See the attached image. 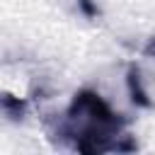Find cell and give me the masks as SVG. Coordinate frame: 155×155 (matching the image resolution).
<instances>
[{
    "instance_id": "6da1fadb",
    "label": "cell",
    "mask_w": 155,
    "mask_h": 155,
    "mask_svg": "<svg viewBox=\"0 0 155 155\" xmlns=\"http://www.w3.org/2000/svg\"><path fill=\"white\" fill-rule=\"evenodd\" d=\"M56 136L85 155L128 153L136 143L126 136V119L94 90H80L70 99Z\"/></svg>"
},
{
    "instance_id": "7a4b0ae2",
    "label": "cell",
    "mask_w": 155,
    "mask_h": 155,
    "mask_svg": "<svg viewBox=\"0 0 155 155\" xmlns=\"http://www.w3.org/2000/svg\"><path fill=\"white\" fill-rule=\"evenodd\" d=\"M126 82H128V92H131L133 104H138V107H153V99H150L148 90L143 87V78H140V70H138L136 65H131V68H128Z\"/></svg>"
},
{
    "instance_id": "3957f363",
    "label": "cell",
    "mask_w": 155,
    "mask_h": 155,
    "mask_svg": "<svg viewBox=\"0 0 155 155\" xmlns=\"http://www.w3.org/2000/svg\"><path fill=\"white\" fill-rule=\"evenodd\" d=\"M2 109H5V114L7 116H12V119H22L24 116V109H27V102H22V99H15V97H10V94H5L2 97Z\"/></svg>"
},
{
    "instance_id": "277c9868",
    "label": "cell",
    "mask_w": 155,
    "mask_h": 155,
    "mask_svg": "<svg viewBox=\"0 0 155 155\" xmlns=\"http://www.w3.org/2000/svg\"><path fill=\"white\" fill-rule=\"evenodd\" d=\"M78 7L82 10V15L85 17H90V19H94L97 15H99V7H97V2L94 0H78Z\"/></svg>"
},
{
    "instance_id": "5b68a950",
    "label": "cell",
    "mask_w": 155,
    "mask_h": 155,
    "mask_svg": "<svg viewBox=\"0 0 155 155\" xmlns=\"http://www.w3.org/2000/svg\"><path fill=\"white\" fill-rule=\"evenodd\" d=\"M143 53H145L148 58H155V36H153V39L148 41V46L143 48Z\"/></svg>"
}]
</instances>
